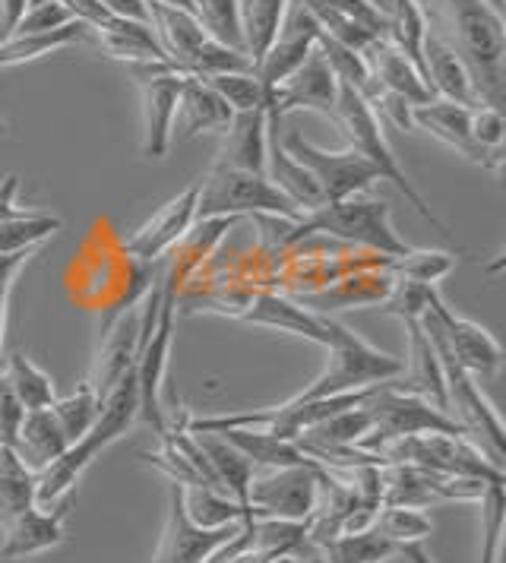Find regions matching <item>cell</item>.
Segmentation results:
<instances>
[{"label": "cell", "mask_w": 506, "mask_h": 563, "mask_svg": "<svg viewBox=\"0 0 506 563\" xmlns=\"http://www.w3.org/2000/svg\"><path fill=\"white\" fill-rule=\"evenodd\" d=\"M428 23H433L430 29L465 64L469 77L479 89L481 104L504 111V16L491 10L484 0H433L428 10Z\"/></svg>", "instance_id": "cell-1"}, {"label": "cell", "mask_w": 506, "mask_h": 563, "mask_svg": "<svg viewBox=\"0 0 506 563\" xmlns=\"http://www.w3.org/2000/svg\"><path fill=\"white\" fill-rule=\"evenodd\" d=\"M136 415H140V389H136V367H133L101 399V411L99 418H96V424L79 437L76 443H70L61 460H54L48 468H42L35 475V507L54 510L64 500H70V494H74L76 482L82 478V472L99 460L101 450H108L114 440H121L130 431Z\"/></svg>", "instance_id": "cell-2"}, {"label": "cell", "mask_w": 506, "mask_h": 563, "mask_svg": "<svg viewBox=\"0 0 506 563\" xmlns=\"http://www.w3.org/2000/svg\"><path fill=\"white\" fill-rule=\"evenodd\" d=\"M278 231H282L278 244H298L304 238L327 234V238L345 241V244H361L380 256H403L411 251L393 229L389 206L374 197H364V194L349 197L342 203H327L314 212H304L298 222L282 219Z\"/></svg>", "instance_id": "cell-3"}, {"label": "cell", "mask_w": 506, "mask_h": 563, "mask_svg": "<svg viewBox=\"0 0 506 563\" xmlns=\"http://www.w3.org/2000/svg\"><path fill=\"white\" fill-rule=\"evenodd\" d=\"M332 124L342 130V136L349 140V150H352V153H358L361 158H367V162L377 168L380 180H389V184L403 194L405 200L415 206V212H418L425 222H430L443 238L453 241V231L447 229V225L433 216V209L428 206V200L411 187V180H408V175L403 172L399 158H396L389 140H386V133H383V121L374 114V108L364 102L354 89H349V86H339V102H336V118H332Z\"/></svg>", "instance_id": "cell-4"}, {"label": "cell", "mask_w": 506, "mask_h": 563, "mask_svg": "<svg viewBox=\"0 0 506 563\" xmlns=\"http://www.w3.org/2000/svg\"><path fill=\"white\" fill-rule=\"evenodd\" d=\"M329 358L320 377H314L295 399H329L354 389H367L396 380L403 374V358L380 352L367 339L352 333L345 323H329Z\"/></svg>", "instance_id": "cell-5"}, {"label": "cell", "mask_w": 506, "mask_h": 563, "mask_svg": "<svg viewBox=\"0 0 506 563\" xmlns=\"http://www.w3.org/2000/svg\"><path fill=\"white\" fill-rule=\"evenodd\" d=\"M383 465H418L428 472L479 482H506L504 465L491 460L465 434H411L396 437L377 450Z\"/></svg>", "instance_id": "cell-6"}, {"label": "cell", "mask_w": 506, "mask_h": 563, "mask_svg": "<svg viewBox=\"0 0 506 563\" xmlns=\"http://www.w3.org/2000/svg\"><path fill=\"white\" fill-rule=\"evenodd\" d=\"M197 222L206 219H241V216H276L298 222L304 212L292 200H285L266 175L212 168L197 180Z\"/></svg>", "instance_id": "cell-7"}, {"label": "cell", "mask_w": 506, "mask_h": 563, "mask_svg": "<svg viewBox=\"0 0 506 563\" xmlns=\"http://www.w3.org/2000/svg\"><path fill=\"white\" fill-rule=\"evenodd\" d=\"M428 342L433 345V355L443 367V386H447V415L459 424V431L469 437L475 446H481L497 465H504V421L494 409V402L484 396L479 377H472L469 371H462L455 364L453 352L437 339L433 333Z\"/></svg>", "instance_id": "cell-8"}, {"label": "cell", "mask_w": 506, "mask_h": 563, "mask_svg": "<svg viewBox=\"0 0 506 563\" xmlns=\"http://www.w3.org/2000/svg\"><path fill=\"white\" fill-rule=\"evenodd\" d=\"M320 478L323 465L301 462V465H282V468H253L248 487V507L253 519H292L307 522L317 500H320Z\"/></svg>", "instance_id": "cell-9"}, {"label": "cell", "mask_w": 506, "mask_h": 563, "mask_svg": "<svg viewBox=\"0 0 506 563\" xmlns=\"http://www.w3.org/2000/svg\"><path fill=\"white\" fill-rule=\"evenodd\" d=\"M367 409L374 415V431L361 440V450L374 453L383 443L396 440V437L411 434H462L459 424L443 409L430 406L428 399L403 393L393 384H380L367 396Z\"/></svg>", "instance_id": "cell-10"}, {"label": "cell", "mask_w": 506, "mask_h": 563, "mask_svg": "<svg viewBox=\"0 0 506 563\" xmlns=\"http://www.w3.org/2000/svg\"><path fill=\"white\" fill-rule=\"evenodd\" d=\"M285 153L292 155L298 165H304L320 194H323V206L327 203H342L349 197H358V194H367L374 184L380 180L377 168L361 158L352 150H342V153H329V150H320L314 146L310 140H304L298 130H288L285 136H278Z\"/></svg>", "instance_id": "cell-11"}, {"label": "cell", "mask_w": 506, "mask_h": 563, "mask_svg": "<svg viewBox=\"0 0 506 563\" xmlns=\"http://www.w3.org/2000/svg\"><path fill=\"white\" fill-rule=\"evenodd\" d=\"M177 310V273L172 269L168 279L162 285V301L155 310L152 330L143 342V352L136 358V389H140V415L155 428L162 437L168 431L165 411H162V384L168 371V352H172V330H175Z\"/></svg>", "instance_id": "cell-12"}, {"label": "cell", "mask_w": 506, "mask_h": 563, "mask_svg": "<svg viewBox=\"0 0 506 563\" xmlns=\"http://www.w3.org/2000/svg\"><path fill=\"white\" fill-rule=\"evenodd\" d=\"M425 333H433L450 352H453L455 364L462 371H469L472 377H491L501 371V361H504V352L497 345V339L487 333L484 327L459 317L443 298L440 291L433 288L430 295V305L425 310V317L418 320Z\"/></svg>", "instance_id": "cell-13"}, {"label": "cell", "mask_w": 506, "mask_h": 563, "mask_svg": "<svg viewBox=\"0 0 506 563\" xmlns=\"http://www.w3.org/2000/svg\"><path fill=\"white\" fill-rule=\"evenodd\" d=\"M266 92H270V99H266L270 121H282L288 111H317L329 121L336 118L339 82L332 77L320 48H314L292 77L282 79L276 89H266Z\"/></svg>", "instance_id": "cell-14"}, {"label": "cell", "mask_w": 506, "mask_h": 563, "mask_svg": "<svg viewBox=\"0 0 506 563\" xmlns=\"http://www.w3.org/2000/svg\"><path fill=\"white\" fill-rule=\"evenodd\" d=\"M244 529V519L222 526V529H200L187 519L180 485H168V519L158 541V551L152 563H202L219 544H226Z\"/></svg>", "instance_id": "cell-15"}, {"label": "cell", "mask_w": 506, "mask_h": 563, "mask_svg": "<svg viewBox=\"0 0 506 563\" xmlns=\"http://www.w3.org/2000/svg\"><path fill=\"white\" fill-rule=\"evenodd\" d=\"M301 3L310 10L317 26L323 29V35L352 52L361 54L374 42L386 38L389 16L367 0H301Z\"/></svg>", "instance_id": "cell-16"}, {"label": "cell", "mask_w": 506, "mask_h": 563, "mask_svg": "<svg viewBox=\"0 0 506 563\" xmlns=\"http://www.w3.org/2000/svg\"><path fill=\"white\" fill-rule=\"evenodd\" d=\"M197 194H200V184L194 180L187 190L172 197L150 222H143L127 238V254L136 263H155L158 256L168 254L177 241H184L197 225Z\"/></svg>", "instance_id": "cell-17"}, {"label": "cell", "mask_w": 506, "mask_h": 563, "mask_svg": "<svg viewBox=\"0 0 506 563\" xmlns=\"http://www.w3.org/2000/svg\"><path fill=\"white\" fill-rule=\"evenodd\" d=\"M323 29L317 26V20L310 16V10L304 7L301 0H292L288 13H285V23L278 29L276 42L270 45L266 57L260 60V67L253 70L256 79L266 86V89H276L282 79H288L304 60L307 54L317 48V38H320Z\"/></svg>", "instance_id": "cell-18"}, {"label": "cell", "mask_w": 506, "mask_h": 563, "mask_svg": "<svg viewBox=\"0 0 506 563\" xmlns=\"http://www.w3.org/2000/svg\"><path fill=\"white\" fill-rule=\"evenodd\" d=\"M411 124L418 130H428L430 136H437L440 143H447L450 150L465 155L469 162H475L481 168L501 175L504 168V155L484 153L479 143L472 140V108L469 104L447 102V99H430L425 104L411 108Z\"/></svg>", "instance_id": "cell-19"}, {"label": "cell", "mask_w": 506, "mask_h": 563, "mask_svg": "<svg viewBox=\"0 0 506 563\" xmlns=\"http://www.w3.org/2000/svg\"><path fill=\"white\" fill-rule=\"evenodd\" d=\"M140 352H143V308H127L111 323V330L105 333L99 358H96L92 374H89V386L99 393V399H105L114 389V384L136 367Z\"/></svg>", "instance_id": "cell-20"}, {"label": "cell", "mask_w": 506, "mask_h": 563, "mask_svg": "<svg viewBox=\"0 0 506 563\" xmlns=\"http://www.w3.org/2000/svg\"><path fill=\"white\" fill-rule=\"evenodd\" d=\"M244 323L253 327H266V330H278V333L301 335L307 342L317 345H329V323L332 317L327 313H314V310L301 308L298 301L276 295V291H260L248 301V308L238 313Z\"/></svg>", "instance_id": "cell-21"}, {"label": "cell", "mask_w": 506, "mask_h": 563, "mask_svg": "<svg viewBox=\"0 0 506 563\" xmlns=\"http://www.w3.org/2000/svg\"><path fill=\"white\" fill-rule=\"evenodd\" d=\"M184 74L165 70L150 79H140L143 96V155L146 158H165L172 136H175L177 99H180Z\"/></svg>", "instance_id": "cell-22"}, {"label": "cell", "mask_w": 506, "mask_h": 563, "mask_svg": "<svg viewBox=\"0 0 506 563\" xmlns=\"http://www.w3.org/2000/svg\"><path fill=\"white\" fill-rule=\"evenodd\" d=\"M67 507L70 500H64L54 510H42V507H29L20 512L16 519H10L3 526V544H0V561H25L35 554H45L51 548L67 541Z\"/></svg>", "instance_id": "cell-23"}, {"label": "cell", "mask_w": 506, "mask_h": 563, "mask_svg": "<svg viewBox=\"0 0 506 563\" xmlns=\"http://www.w3.org/2000/svg\"><path fill=\"white\" fill-rule=\"evenodd\" d=\"M421 70H425V79H428L433 99H447V102L469 104V108L481 104L479 89H475V82L469 77L465 64H462L459 54L430 29V23L428 32H425V42H421Z\"/></svg>", "instance_id": "cell-24"}, {"label": "cell", "mask_w": 506, "mask_h": 563, "mask_svg": "<svg viewBox=\"0 0 506 563\" xmlns=\"http://www.w3.org/2000/svg\"><path fill=\"white\" fill-rule=\"evenodd\" d=\"M266 143H270V118L266 108L241 111L231 118L226 130L222 150L212 168H231V172H266Z\"/></svg>", "instance_id": "cell-25"}, {"label": "cell", "mask_w": 506, "mask_h": 563, "mask_svg": "<svg viewBox=\"0 0 506 563\" xmlns=\"http://www.w3.org/2000/svg\"><path fill=\"white\" fill-rule=\"evenodd\" d=\"M408 330V358L403 361V374L389 384L403 393L421 396L428 399L430 406L447 411V386H443V367L433 355V345L428 342V335L421 330L418 320H403Z\"/></svg>", "instance_id": "cell-26"}, {"label": "cell", "mask_w": 506, "mask_h": 563, "mask_svg": "<svg viewBox=\"0 0 506 563\" xmlns=\"http://www.w3.org/2000/svg\"><path fill=\"white\" fill-rule=\"evenodd\" d=\"M361 54H364L367 70H371V77L377 79L380 89L399 96V99H405L408 104H425L433 99L425 74H421L405 54L396 52L386 38L374 42L371 48H364Z\"/></svg>", "instance_id": "cell-27"}, {"label": "cell", "mask_w": 506, "mask_h": 563, "mask_svg": "<svg viewBox=\"0 0 506 563\" xmlns=\"http://www.w3.org/2000/svg\"><path fill=\"white\" fill-rule=\"evenodd\" d=\"M234 111L228 108L226 99L197 77H184L180 99H177L175 128L180 136H197V133H226Z\"/></svg>", "instance_id": "cell-28"}, {"label": "cell", "mask_w": 506, "mask_h": 563, "mask_svg": "<svg viewBox=\"0 0 506 563\" xmlns=\"http://www.w3.org/2000/svg\"><path fill=\"white\" fill-rule=\"evenodd\" d=\"M67 446L70 443H67V437H64V431H61V424H57V418H54V411L48 406V409L25 411L23 421H20V431H16V440H13L10 450L16 453V460L23 462L32 475H38L42 468H48L51 462L61 460Z\"/></svg>", "instance_id": "cell-29"}, {"label": "cell", "mask_w": 506, "mask_h": 563, "mask_svg": "<svg viewBox=\"0 0 506 563\" xmlns=\"http://www.w3.org/2000/svg\"><path fill=\"white\" fill-rule=\"evenodd\" d=\"M263 175L270 178V184L276 187L285 200H292V203L298 206L301 212H314V209H320V206H323V194H320V187H317L314 175H310L304 165H298L292 155L285 153L282 140H278V121H270L266 172H263Z\"/></svg>", "instance_id": "cell-30"}, {"label": "cell", "mask_w": 506, "mask_h": 563, "mask_svg": "<svg viewBox=\"0 0 506 563\" xmlns=\"http://www.w3.org/2000/svg\"><path fill=\"white\" fill-rule=\"evenodd\" d=\"M393 276L389 273H364V276H349V279L323 285L317 291L298 295V305L314 313H329L339 308H367V305H380L389 288H393Z\"/></svg>", "instance_id": "cell-31"}, {"label": "cell", "mask_w": 506, "mask_h": 563, "mask_svg": "<svg viewBox=\"0 0 506 563\" xmlns=\"http://www.w3.org/2000/svg\"><path fill=\"white\" fill-rule=\"evenodd\" d=\"M200 440L202 453H206V460L212 465V472H216V478H219V485L226 490L231 500H238L248 516H251V507H248V487H251L253 478V462L231 443L222 434H194Z\"/></svg>", "instance_id": "cell-32"}, {"label": "cell", "mask_w": 506, "mask_h": 563, "mask_svg": "<svg viewBox=\"0 0 506 563\" xmlns=\"http://www.w3.org/2000/svg\"><path fill=\"white\" fill-rule=\"evenodd\" d=\"M292 0H241V23H244V52L251 57L253 70L276 42L278 29L285 23Z\"/></svg>", "instance_id": "cell-33"}, {"label": "cell", "mask_w": 506, "mask_h": 563, "mask_svg": "<svg viewBox=\"0 0 506 563\" xmlns=\"http://www.w3.org/2000/svg\"><path fill=\"white\" fill-rule=\"evenodd\" d=\"M0 374H3V380L13 389V396L20 399V406H23L25 411L48 409L51 402L57 399V396H54V380H51L48 374H45L35 361L25 358L23 352L7 355L3 364H0Z\"/></svg>", "instance_id": "cell-34"}, {"label": "cell", "mask_w": 506, "mask_h": 563, "mask_svg": "<svg viewBox=\"0 0 506 563\" xmlns=\"http://www.w3.org/2000/svg\"><path fill=\"white\" fill-rule=\"evenodd\" d=\"M317 551H320L323 563H383L399 554V548L393 541H386L380 532H374L371 526L329 538Z\"/></svg>", "instance_id": "cell-35"}, {"label": "cell", "mask_w": 506, "mask_h": 563, "mask_svg": "<svg viewBox=\"0 0 506 563\" xmlns=\"http://www.w3.org/2000/svg\"><path fill=\"white\" fill-rule=\"evenodd\" d=\"M180 500H184L187 519L200 529H222L238 519H251L238 500H231L226 490H216V487H180Z\"/></svg>", "instance_id": "cell-36"}, {"label": "cell", "mask_w": 506, "mask_h": 563, "mask_svg": "<svg viewBox=\"0 0 506 563\" xmlns=\"http://www.w3.org/2000/svg\"><path fill=\"white\" fill-rule=\"evenodd\" d=\"M29 507H35V475L10 446H0V529Z\"/></svg>", "instance_id": "cell-37"}, {"label": "cell", "mask_w": 506, "mask_h": 563, "mask_svg": "<svg viewBox=\"0 0 506 563\" xmlns=\"http://www.w3.org/2000/svg\"><path fill=\"white\" fill-rule=\"evenodd\" d=\"M61 229L64 222L51 212H13L0 222V254L38 251Z\"/></svg>", "instance_id": "cell-38"}, {"label": "cell", "mask_w": 506, "mask_h": 563, "mask_svg": "<svg viewBox=\"0 0 506 563\" xmlns=\"http://www.w3.org/2000/svg\"><path fill=\"white\" fill-rule=\"evenodd\" d=\"M86 35V26L70 20L67 26L54 29V32H38V35H10L3 45H0V67H16L25 60H35V57H45V54L57 52V48H67Z\"/></svg>", "instance_id": "cell-39"}, {"label": "cell", "mask_w": 506, "mask_h": 563, "mask_svg": "<svg viewBox=\"0 0 506 563\" xmlns=\"http://www.w3.org/2000/svg\"><path fill=\"white\" fill-rule=\"evenodd\" d=\"M222 437L231 440L253 462V468H282V465L310 462L298 450L295 440H278V437L263 434V431H222Z\"/></svg>", "instance_id": "cell-40"}, {"label": "cell", "mask_w": 506, "mask_h": 563, "mask_svg": "<svg viewBox=\"0 0 506 563\" xmlns=\"http://www.w3.org/2000/svg\"><path fill=\"white\" fill-rule=\"evenodd\" d=\"M190 13L197 16V23L209 38L222 42L234 52H244L241 0H190Z\"/></svg>", "instance_id": "cell-41"}, {"label": "cell", "mask_w": 506, "mask_h": 563, "mask_svg": "<svg viewBox=\"0 0 506 563\" xmlns=\"http://www.w3.org/2000/svg\"><path fill=\"white\" fill-rule=\"evenodd\" d=\"M51 411H54L61 431L67 437V443H76L79 437L96 424V418H99L101 411V399L99 393L89 386V380H86V384L76 386L70 396L54 399V402H51Z\"/></svg>", "instance_id": "cell-42"}, {"label": "cell", "mask_w": 506, "mask_h": 563, "mask_svg": "<svg viewBox=\"0 0 506 563\" xmlns=\"http://www.w3.org/2000/svg\"><path fill=\"white\" fill-rule=\"evenodd\" d=\"M506 482H491L481 490L475 500L481 510V561L479 563H501L504 551V526H506Z\"/></svg>", "instance_id": "cell-43"}, {"label": "cell", "mask_w": 506, "mask_h": 563, "mask_svg": "<svg viewBox=\"0 0 506 563\" xmlns=\"http://www.w3.org/2000/svg\"><path fill=\"white\" fill-rule=\"evenodd\" d=\"M371 529L386 541H393L396 548H405V544H425L433 532V522L425 512L411 510V507H380Z\"/></svg>", "instance_id": "cell-44"}, {"label": "cell", "mask_w": 506, "mask_h": 563, "mask_svg": "<svg viewBox=\"0 0 506 563\" xmlns=\"http://www.w3.org/2000/svg\"><path fill=\"white\" fill-rule=\"evenodd\" d=\"M455 256L447 251H408L403 256H386V269L393 279L418 282V285H437L453 273Z\"/></svg>", "instance_id": "cell-45"}, {"label": "cell", "mask_w": 506, "mask_h": 563, "mask_svg": "<svg viewBox=\"0 0 506 563\" xmlns=\"http://www.w3.org/2000/svg\"><path fill=\"white\" fill-rule=\"evenodd\" d=\"M253 548L266 551V554H298L310 541H307V522H292V519H251Z\"/></svg>", "instance_id": "cell-46"}, {"label": "cell", "mask_w": 506, "mask_h": 563, "mask_svg": "<svg viewBox=\"0 0 506 563\" xmlns=\"http://www.w3.org/2000/svg\"><path fill=\"white\" fill-rule=\"evenodd\" d=\"M206 82L226 99V104L234 114L266 108V99H270L266 86L256 79V74H222V77H209Z\"/></svg>", "instance_id": "cell-47"}, {"label": "cell", "mask_w": 506, "mask_h": 563, "mask_svg": "<svg viewBox=\"0 0 506 563\" xmlns=\"http://www.w3.org/2000/svg\"><path fill=\"white\" fill-rule=\"evenodd\" d=\"M162 440V446L155 450V453H150V450H143L140 453V460L143 462H150L152 468H158L172 485H180V487H194V485H202V478L197 475V468L190 465V462L184 460V453L177 450L175 443H172V437H168V431L165 434L158 437Z\"/></svg>", "instance_id": "cell-48"}, {"label": "cell", "mask_w": 506, "mask_h": 563, "mask_svg": "<svg viewBox=\"0 0 506 563\" xmlns=\"http://www.w3.org/2000/svg\"><path fill=\"white\" fill-rule=\"evenodd\" d=\"M504 111L491 104H475L472 108V140L484 153L504 155Z\"/></svg>", "instance_id": "cell-49"}, {"label": "cell", "mask_w": 506, "mask_h": 563, "mask_svg": "<svg viewBox=\"0 0 506 563\" xmlns=\"http://www.w3.org/2000/svg\"><path fill=\"white\" fill-rule=\"evenodd\" d=\"M23 415L25 409L20 406V399L13 396V389L7 386L3 374H0V446H13Z\"/></svg>", "instance_id": "cell-50"}, {"label": "cell", "mask_w": 506, "mask_h": 563, "mask_svg": "<svg viewBox=\"0 0 506 563\" xmlns=\"http://www.w3.org/2000/svg\"><path fill=\"white\" fill-rule=\"evenodd\" d=\"M101 7L121 20H133V23H146L150 26V3L146 0H99Z\"/></svg>", "instance_id": "cell-51"}, {"label": "cell", "mask_w": 506, "mask_h": 563, "mask_svg": "<svg viewBox=\"0 0 506 563\" xmlns=\"http://www.w3.org/2000/svg\"><path fill=\"white\" fill-rule=\"evenodd\" d=\"M25 7H29V0H0V45L16 32Z\"/></svg>", "instance_id": "cell-52"}, {"label": "cell", "mask_w": 506, "mask_h": 563, "mask_svg": "<svg viewBox=\"0 0 506 563\" xmlns=\"http://www.w3.org/2000/svg\"><path fill=\"white\" fill-rule=\"evenodd\" d=\"M35 251H23V254H0V288H13V279L20 276L25 263L32 260Z\"/></svg>", "instance_id": "cell-53"}, {"label": "cell", "mask_w": 506, "mask_h": 563, "mask_svg": "<svg viewBox=\"0 0 506 563\" xmlns=\"http://www.w3.org/2000/svg\"><path fill=\"white\" fill-rule=\"evenodd\" d=\"M16 194H20V175H7L0 180V222L10 219L13 212H20L16 209Z\"/></svg>", "instance_id": "cell-54"}, {"label": "cell", "mask_w": 506, "mask_h": 563, "mask_svg": "<svg viewBox=\"0 0 506 563\" xmlns=\"http://www.w3.org/2000/svg\"><path fill=\"white\" fill-rule=\"evenodd\" d=\"M270 561H273V554L256 551V548H244V551H238L234 558H228L226 563H270Z\"/></svg>", "instance_id": "cell-55"}, {"label": "cell", "mask_w": 506, "mask_h": 563, "mask_svg": "<svg viewBox=\"0 0 506 563\" xmlns=\"http://www.w3.org/2000/svg\"><path fill=\"white\" fill-rule=\"evenodd\" d=\"M399 554H403L408 563H437L428 551H425V544H405V548H399Z\"/></svg>", "instance_id": "cell-56"}, {"label": "cell", "mask_w": 506, "mask_h": 563, "mask_svg": "<svg viewBox=\"0 0 506 563\" xmlns=\"http://www.w3.org/2000/svg\"><path fill=\"white\" fill-rule=\"evenodd\" d=\"M298 561H301V563H323V558H320V551H317L314 544H307L304 551H298Z\"/></svg>", "instance_id": "cell-57"}, {"label": "cell", "mask_w": 506, "mask_h": 563, "mask_svg": "<svg viewBox=\"0 0 506 563\" xmlns=\"http://www.w3.org/2000/svg\"><path fill=\"white\" fill-rule=\"evenodd\" d=\"M7 298H10V288H0V342H3V323H7Z\"/></svg>", "instance_id": "cell-58"}, {"label": "cell", "mask_w": 506, "mask_h": 563, "mask_svg": "<svg viewBox=\"0 0 506 563\" xmlns=\"http://www.w3.org/2000/svg\"><path fill=\"white\" fill-rule=\"evenodd\" d=\"M146 3H165V7H177V10H190V0H146Z\"/></svg>", "instance_id": "cell-59"}, {"label": "cell", "mask_w": 506, "mask_h": 563, "mask_svg": "<svg viewBox=\"0 0 506 563\" xmlns=\"http://www.w3.org/2000/svg\"><path fill=\"white\" fill-rule=\"evenodd\" d=\"M270 563H301V561H298V554H278V558H273Z\"/></svg>", "instance_id": "cell-60"}, {"label": "cell", "mask_w": 506, "mask_h": 563, "mask_svg": "<svg viewBox=\"0 0 506 563\" xmlns=\"http://www.w3.org/2000/svg\"><path fill=\"white\" fill-rule=\"evenodd\" d=\"M484 3H487L491 10H497V13L504 16V3H506V0H484Z\"/></svg>", "instance_id": "cell-61"}, {"label": "cell", "mask_w": 506, "mask_h": 563, "mask_svg": "<svg viewBox=\"0 0 506 563\" xmlns=\"http://www.w3.org/2000/svg\"><path fill=\"white\" fill-rule=\"evenodd\" d=\"M367 3H374L377 10H383V13H389V0H367Z\"/></svg>", "instance_id": "cell-62"}, {"label": "cell", "mask_w": 506, "mask_h": 563, "mask_svg": "<svg viewBox=\"0 0 506 563\" xmlns=\"http://www.w3.org/2000/svg\"><path fill=\"white\" fill-rule=\"evenodd\" d=\"M415 3H418V7H421V10H425V13H428V10H430V3H433V0H415Z\"/></svg>", "instance_id": "cell-63"}, {"label": "cell", "mask_w": 506, "mask_h": 563, "mask_svg": "<svg viewBox=\"0 0 506 563\" xmlns=\"http://www.w3.org/2000/svg\"><path fill=\"white\" fill-rule=\"evenodd\" d=\"M3 133H7V124H3V121H0V136H3Z\"/></svg>", "instance_id": "cell-64"}]
</instances>
